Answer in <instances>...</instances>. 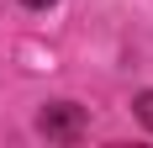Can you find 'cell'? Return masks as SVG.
<instances>
[{
  "label": "cell",
  "mask_w": 153,
  "mask_h": 148,
  "mask_svg": "<svg viewBox=\"0 0 153 148\" xmlns=\"http://www.w3.org/2000/svg\"><path fill=\"white\" fill-rule=\"evenodd\" d=\"M37 132L53 138V143H74V138L85 132V106H74V101H53V106H42Z\"/></svg>",
  "instance_id": "6da1fadb"
},
{
  "label": "cell",
  "mask_w": 153,
  "mask_h": 148,
  "mask_svg": "<svg viewBox=\"0 0 153 148\" xmlns=\"http://www.w3.org/2000/svg\"><path fill=\"white\" fill-rule=\"evenodd\" d=\"M132 111H137V122H143V127H148V132H153V90H143V95H137V106H132Z\"/></svg>",
  "instance_id": "7a4b0ae2"
},
{
  "label": "cell",
  "mask_w": 153,
  "mask_h": 148,
  "mask_svg": "<svg viewBox=\"0 0 153 148\" xmlns=\"http://www.w3.org/2000/svg\"><path fill=\"white\" fill-rule=\"evenodd\" d=\"M27 5H32V11H48V5H53V0H27Z\"/></svg>",
  "instance_id": "3957f363"
}]
</instances>
